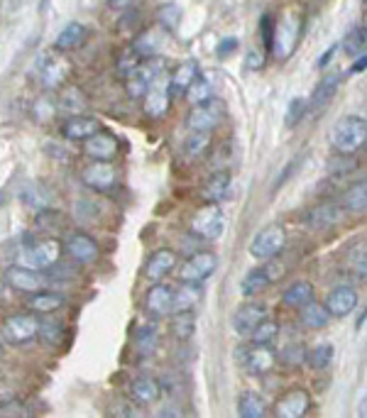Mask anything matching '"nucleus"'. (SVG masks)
Wrapping results in <instances>:
<instances>
[{
	"instance_id": "1",
	"label": "nucleus",
	"mask_w": 367,
	"mask_h": 418,
	"mask_svg": "<svg viewBox=\"0 0 367 418\" xmlns=\"http://www.w3.org/2000/svg\"><path fill=\"white\" fill-rule=\"evenodd\" d=\"M331 145L343 155H352L365 145L367 137V120L362 115H347V118L338 120L331 127Z\"/></svg>"
},
{
	"instance_id": "2",
	"label": "nucleus",
	"mask_w": 367,
	"mask_h": 418,
	"mask_svg": "<svg viewBox=\"0 0 367 418\" xmlns=\"http://www.w3.org/2000/svg\"><path fill=\"white\" fill-rule=\"evenodd\" d=\"M287 245V230L279 223H269L262 230L255 233V238L250 240V257L257 259V262H269L274 259Z\"/></svg>"
},
{
	"instance_id": "3",
	"label": "nucleus",
	"mask_w": 367,
	"mask_h": 418,
	"mask_svg": "<svg viewBox=\"0 0 367 418\" xmlns=\"http://www.w3.org/2000/svg\"><path fill=\"white\" fill-rule=\"evenodd\" d=\"M223 115H225L223 100L211 95V98L201 100V103H196L191 108L189 118H186V127L191 132H214L220 125V120H223Z\"/></svg>"
},
{
	"instance_id": "4",
	"label": "nucleus",
	"mask_w": 367,
	"mask_h": 418,
	"mask_svg": "<svg viewBox=\"0 0 367 418\" xmlns=\"http://www.w3.org/2000/svg\"><path fill=\"white\" fill-rule=\"evenodd\" d=\"M61 257V245L59 240L54 238H42L30 242L25 249H22V264L25 267H32L37 272H47L52 269Z\"/></svg>"
},
{
	"instance_id": "5",
	"label": "nucleus",
	"mask_w": 367,
	"mask_h": 418,
	"mask_svg": "<svg viewBox=\"0 0 367 418\" xmlns=\"http://www.w3.org/2000/svg\"><path fill=\"white\" fill-rule=\"evenodd\" d=\"M238 362L240 367L245 369L248 374L253 377H264L269 374L274 367H277V355L269 345H248V348H240L238 350Z\"/></svg>"
},
{
	"instance_id": "6",
	"label": "nucleus",
	"mask_w": 367,
	"mask_h": 418,
	"mask_svg": "<svg viewBox=\"0 0 367 418\" xmlns=\"http://www.w3.org/2000/svg\"><path fill=\"white\" fill-rule=\"evenodd\" d=\"M162 74H164V59L147 56L142 64H137L128 76H125V91H128L130 98H142L144 91L152 86V81Z\"/></svg>"
},
{
	"instance_id": "7",
	"label": "nucleus",
	"mask_w": 367,
	"mask_h": 418,
	"mask_svg": "<svg viewBox=\"0 0 367 418\" xmlns=\"http://www.w3.org/2000/svg\"><path fill=\"white\" fill-rule=\"evenodd\" d=\"M299 32H301V20L294 13H287L279 22H274V37H272V54L279 59H287L294 54L299 45Z\"/></svg>"
},
{
	"instance_id": "8",
	"label": "nucleus",
	"mask_w": 367,
	"mask_h": 418,
	"mask_svg": "<svg viewBox=\"0 0 367 418\" xmlns=\"http://www.w3.org/2000/svg\"><path fill=\"white\" fill-rule=\"evenodd\" d=\"M225 230V215L218 203H209L194 215L191 220V233L204 240H218Z\"/></svg>"
},
{
	"instance_id": "9",
	"label": "nucleus",
	"mask_w": 367,
	"mask_h": 418,
	"mask_svg": "<svg viewBox=\"0 0 367 418\" xmlns=\"http://www.w3.org/2000/svg\"><path fill=\"white\" fill-rule=\"evenodd\" d=\"M66 257L76 262L79 267H91L100 259V247L91 235L86 233H69L64 240Z\"/></svg>"
},
{
	"instance_id": "10",
	"label": "nucleus",
	"mask_w": 367,
	"mask_h": 418,
	"mask_svg": "<svg viewBox=\"0 0 367 418\" xmlns=\"http://www.w3.org/2000/svg\"><path fill=\"white\" fill-rule=\"evenodd\" d=\"M40 330V320L32 314H13L3 323V338L10 345H27L37 338Z\"/></svg>"
},
{
	"instance_id": "11",
	"label": "nucleus",
	"mask_w": 367,
	"mask_h": 418,
	"mask_svg": "<svg viewBox=\"0 0 367 418\" xmlns=\"http://www.w3.org/2000/svg\"><path fill=\"white\" fill-rule=\"evenodd\" d=\"M218 269V257L214 252H196L179 267V281L201 284Z\"/></svg>"
},
{
	"instance_id": "12",
	"label": "nucleus",
	"mask_w": 367,
	"mask_h": 418,
	"mask_svg": "<svg viewBox=\"0 0 367 418\" xmlns=\"http://www.w3.org/2000/svg\"><path fill=\"white\" fill-rule=\"evenodd\" d=\"M169 103H172V93H169V81L162 76H157V79L152 81V86H149L147 91H144L142 95V110L147 118L152 120H159L167 115L169 110Z\"/></svg>"
},
{
	"instance_id": "13",
	"label": "nucleus",
	"mask_w": 367,
	"mask_h": 418,
	"mask_svg": "<svg viewBox=\"0 0 367 418\" xmlns=\"http://www.w3.org/2000/svg\"><path fill=\"white\" fill-rule=\"evenodd\" d=\"M10 289L17 294H35V291L45 289V277L37 269L25 267V264H13L6 269V279H3Z\"/></svg>"
},
{
	"instance_id": "14",
	"label": "nucleus",
	"mask_w": 367,
	"mask_h": 418,
	"mask_svg": "<svg viewBox=\"0 0 367 418\" xmlns=\"http://www.w3.org/2000/svg\"><path fill=\"white\" fill-rule=\"evenodd\" d=\"M120 152V142L115 134L105 132L103 127L84 139V155L93 162H113Z\"/></svg>"
},
{
	"instance_id": "15",
	"label": "nucleus",
	"mask_w": 367,
	"mask_h": 418,
	"mask_svg": "<svg viewBox=\"0 0 367 418\" xmlns=\"http://www.w3.org/2000/svg\"><path fill=\"white\" fill-rule=\"evenodd\" d=\"M279 274H282V269H279L277 264H262V267L257 269H250L243 277V281H240V291H243V296H248V299L255 294H262L267 286H272L274 281H277Z\"/></svg>"
},
{
	"instance_id": "16",
	"label": "nucleus",
	"mask_w": 367,
	"mask_h": 418,
	"mask_svg": "<svg viewBox=\"0 0 367 418\" xmlns=\"http://www.w3.org/2000/svg\"><path fill=\"white\" fill-rule=\"evenodd\" d=\"M308 408H311V396H308V392H304V389H292V392H287L277 401L274 413H277V418H301L306 416Z\"/></svg>"
},
{
	"instance_id": "17",
	"label": "nucleus",
	"mask_w": 367,
	"mask_h": 418,
	"mask_svg": "<svg viewBox=\"0 0 367 418\" xmlns=\"http://www.w3.org/2000/svg\"><path fill=\"white\" fill-rule=\"evenodd\" d=\"M172 296L174 289L164 281H154V286L144 296V311L154 318H164V316H172Z\"/></svg>"
},
{
	"instance_id": "18",
	"label": "nucleus",
	"mask_w": 367,
	"mask_h": 418,
	"mask_svg": "<svg viewBox=\"0 0 367 418\" xmlns=\"http://www.w3.org/2000/svg\"><path fill=\"white\" fill-rule=\"evenodd\" d=\"M326 311L331 314V318H345L347 314H352L357 306V291L352 286H336L326 299Z\"/></svg>"
},
{
	"instance_id": "19",
	"label": "nucleus",
	"mask_w": 367,
	"mask_h": 418,
	"mask_svg": "<svg viewBox=\"0 0 367 418\" xmlns=\"http://www.w3.org/2000/svg\"><path fill=\"white\" fill-rule=\"evenodd\" d=\"M66 64L61 59L52 54H42L37 59V79L45 88H57V86L64 84V76H66Z\"/></svg>"
},
{
	"instance_id": "20",
	"label": "nucleus",
	"mask_w": 367,
	"mask_h": 418,
	"mask_svg": "<svg viewBox=\"0 0 367 418\" xmlns=\"http://www.w3.org/2000/svg\"><path fill=\"white\" fill-rule=\"evenodd\" d=\"M81 181H84L89 189L100 191V194H103V191L113 189L115 181H118V176H115V169L110 167V162H93L89 169H84Z\"/></svg>"
},
{
	"instance_id": "21",
	"label": "nucleus",
	"mask_w": 367,
	"mask_h": 418,
	"mask_svg": "<svg viewBox=\"0 0 367 418\" xmlns=\"http://www.w3.org/2000/svg\"><path fill=\"white\" fill-rule=\"evenodd\" d=\"M174 267H177V252L169 247H162L149 254L147 264H144V279H149L152 284L162 281L169 272H174Z\"/></svg>"
},
{
	"instance_id": "22",
	"label": "nucleus",
	"mask_w": 367,
	"mask_h": 418,
	"mask_svg": "<svg viewBox=\"0 0 367 418\" xmlns=\"http://www.w3.org/2000/svg\"><path fill=\"white\" fill-rule=\"evenodd\" d=\"M159 394H162V387H159L157 379L149 377V374L135 377L128 387V396L133 398L137 406H149V403H154L159 398Z\"/></svg>"
},
{
	"instance_id": "23",
	"label": "nucleus",
	"mask_w": 367,
	"mask_h": 418,
	"mask_svg": "<svg viewBox=\"0 0 367 418\" xmlns=\"http://www.w3.org/2000/svg\"><path fill=\"white\" fill-rule=\"evenodd\" d=\"M100 130V120L93 115H71L64 125H61V134L71 142H84L86 137H91L93 132Z\"/></svg>"
},
{
	"instance_id": "24",
	"label": "nucleus",
	"mask_w": 367,
	"mask_h": 418,
	"mask_svg": "<svg viewBox=\"0 0 367 418\" xmlns=\"http://www.w3.org/2000/svg\"><path fill=\"white\" fill-rule=\"evenodd\" d=\"M340 81H343L340 74L323 76V79L318 81L316 91H313L311 100H306V110H311V113H318V110L326 108V105L333 100V95L338 93V88H340Z\"/></svg>"
},
{
	"instance_id": "25",
	"label": "nucleus",
	"mask_w": 367,
	"mask_h": 418,
	"mask_svg": "<svg viewBox=\"0 0 367 418\" xmlns=\"http://www.w3.org/2000/svg\"><path fill=\"white\" fill-rule=\"evenodd\" d=\"M264 318H267V311L262 304H243L233 314V328L240 335H250V330L257 323H262Z\"/></svg>"
},
{
	"instance_id": "26",
	"label": "nucleus",
	"mask_w": 367,
	"mask_h": 418,
	"mask_svg": "<svg viewBox=\"0 0 367 418\" xmlns=\"http://www.w3.org/2000/svg\"><path fill=\"white\" fill-rule=\"evenodd\" d=\"M201 286L191 284V281H181L177 291L172 296V314H191L196 306L201 304Z\"/></svg>"
},
{
	"instance_id": "27",
	"label": "nucleus",
	"mask_w": 367,
	"mask_h": 418,
	"mask_svg": "<svg viewBox=\"0 0 367 418\" xmlns=\"http://www.w3.org/2000/svg\"><path fill=\"white\" fill-rule=\"evenodd\" d=\"M340 213H343V208L338 203H321V206H316L313 210H308L306 223H308V228H311V230L323 233V230H331L333 225L340 220Z\"/></svg>"
},
{
	"instance_id": "28",
	"label": "nucleus",
	"mask_w": 367,
	"mask_h": 418,
	"mask_svg": "<svg viewBox=\"0 0 367 418\" xmlns=\"http://www.w3.org/2000/svg\"><path fill=\"white\" fill-rule=\"evenodd\" d=\"M66 304V299L61 294H57V291H35V294H27L25 299V306L27 311H32V314H54V311H59L61 306Z\"/></svg>"
},
{
	"instance_id": "29",
	"label": "nucleus",
	"mask_w": 367,
	"mask_h": 418,
	"mask_svg": "<svg viewBox=\"0 0 367 418\" xmlns=\"http://www.w3.org/2000/svg\"><path fill=\"white\" fill-rule=\"evenodd\" d=\"M196 76H199V64H196L194 59L189 61H184L181 66H177V71L172 74V79L169 81V93L172 95H184L186 91H189V86L196 81Z\"/></svg>"
},
{
	"instance_id": "30",
	"label": "nucleus",
	"mask_w": 367,
	"mask_h": 418,
	"mask_svg": "<svg viewBox=\"0 0 367 418\" xmlns=\"http://www.w3.org/2000/svg\"><path fill=\"white\" fill-rule=\"evenodd\" d=\"M313 296H316V289H313L311 281H306V279H299V281H294L292 286H287L282 294V301L284 306H289V309H301V306L311 304Z\"/></svg>"
},
{
	"instance_id": "31",
	"label": "nucleus",
	"mask_w": 367,
	"mask_h": 418,
	"mask_svg": "<svg viewBox=\"0 0 367 418\" xmlns=\"http://www.w3.org/2000/svg\"><path fill=\"white\" fill-rule=\"evenodd\" d=\"M230 191V174L228 171H216L214 176L206 179V184L201 186V199L206 203H218L228 196Z\"/></svg>"
},
{
	"instance_id": "32",
	"label": "nucleus",
	"mask_w": 367,
	"mask_h": 418,
	"mask_svg": "<svg viewBox=\"0 0 367 418\" xmlns=\"http://www.w3.org/2000/svg\"><path fill=\"white\" fill-rule=\"evenodd\" d=\"M299 320H301L304 328L318 330V328H326V325L331 323V314H328L323 304L311 301V304H306V306L299 309Z\"/></svg>"
},
{
	"instance_id": "33",
	"label": "nucleus",
	"mask_w": 367,
	"mask_h": 418,
	"mask_svg": "<svg viewBox=\"0 0 367 418\" xmlns=\"http://www.w3.org/2000/svg\"><path fill=\"white\" fill-rule=\"evenodd\" d=\"M365 206H367V184L365 179H360L343 194L340 208L350 210V213H365Z\"/></svg>"
},
{
	"instance_id": "34",
	"label": "nucleus",
	"mask_w": 367,
	"mask_h": 418,
	"mask_svg": "<svg viewBox=\"0 0 367 418\" xmlns=\"http://www.w3.org/2000/svg\"><path fill=\"white\" fill-rule=\"evenodd\" d=\"M267 413V403L257 392H243L238 398V416L240 418H262Z\"/></svg>"
},
{
	"instance_id": "35",
	"label": "nucleus",
	"mask_w": 367,
	"mask_h": 418,
	"mask_svg": "<svg viewBox=\"0 0 367 418\" xmlns=\"http://www.w3.org/2000/svg\"><path fill=\"white\" fill-rule=\"evenodd\" d=\"M84 37H86L84 25H79V22H69V25L57 35L54 47L61 52H71V49H76V47L84 45Z\"/></svg>"
},
{
	"instance_id": "36",
	"label": "nucleus",
	"mask_w": 367,
	"mask_h": 418,
	"mask_svg": "<svg viewBox=\"0 0 367 418\" xmlns=\"http://www.w3.org/2000/svg\"><path fill=\"white\" fill-rule=\"evenodd\" d=\"M159 343V333H157V325L147 323L135 333V348L140 350V355H152L154 348Z\"/></svg>"
},
{
	"instance_id": "37",
	"label": "nucleus",
	"mask_w": 367,
	"mask_h": 418,
	"mask_svg": "<svg viewBox=\"0 0 367 418\" xmlns=\"http://www.w3.org/2000/svg\"><path fill=\"white\" fill-rule=\"evenodd\" d=\"M172 325H169V333L179 340H189L196 333V318L191 314H172Z\"/></svg>"
},
{
	"instance_id": "38",
	"label": "nucleus",
	"mask_w": 367,
	"mask_h": 418,
	"mask_svg": "<svg viewBox=\"0 0 367 418\" xmlns=\"http://www.w3.org/2000/svg\"><path fill=\"white\" fill-rule=\"evenodd\" d=\"M277 335H279V325H277V320H272V318H264L262 323H257L253 330H250V340L257 345H272Z\"/></svg>"
},
{
	"instance_id": "39",
	"label": "nucleus",
	"mask_w": 367,
	"mask_h": 418,
	"mask_svg": "<svg viewBox=\"0 0 367 418\" xmlns=\"http://www.w3.org/2000/svg\"><path fill=\"white\" fill-rule=\"evenodd\" d=\"M365 25H357L352 27L350 32H347V37L343 40V52H345L347 56H360L365 54Z\"/></svg>"
},
{
	"instance_id": "40",
	"label": "nucleus",
	"mask_w": 367,
	"mask_h": 418,
	"mask_svg": "<svg viewBox=\"0 0 367 418\" xmlns=\"http://www.w3.org/2000/svg\"><path fill=\"white\" fill-rule=\"evenodd\" d=\"M306 362H308V367L311 369H326L328 364L333 362V348L328 343H323V345H316V348H311V350H306Z\"/></svg>"
},
{
	"instance_id": "41",
	"label": "nucleus",
	"mask_w": 367,
	"mask_h": 418,
	"mask_svg": "<svg viewBox=\"0 0 367 418\" xmlns=\"http://www.w3.org/2000/svg\"><path fill=\"white\" fill-rule=\"evenodd\" d=\"M211 147V134L209 132H191V137L186 139V157L199 160L209 152Z\"/></svg>"
},
{
	"instance_id": "42",
	"label": "nucleus",
	"mask_w": 367,
	"mask_h": 418,
	"mask_svg": "<svg viewBox=\"0 0 367 418\" xmlns=\"http://www.w3.org/2000/svg\"><path fill=\"white\" fill-rule=\"evenodd\" d=\"M159 42H162V40H157V32L149 30V32H144V35H140L137 40H135L133 49L140 54V59H147V56H154V54H157Z\"/></svg>"
},
{
	"instance_id": "43",
	"label": "nucleus",
	"mask_w": 367,
	"mask_h": 418,
	"mask_svg": "<svg viewBox=\"0 0 367 418\" xmlns=\"http://www.w3.org/2000/svg\"><path fill=\"white\" fill-rule=\"evenodd\" d=\"M277 362H284L289 367H299L301 362H306V348L301 343H294V345H287V348L279 353Z\"/></svg>"
},
{
	"instance_id": "44",
	"label": "nucleus",
	"mask_w": 367,
	"mask_h": 418,
	"mask_svg": "<svg viewBox=\"0 0 367 418\" xmlns=\"http://www.w3.org/2000/svg\"><path fill=\"white\" fill-rule=\"evenodd\" d=\"M37 335H42V340H47L50 345H59L61 338H64V325L54 323V320H40Z\"/></svg>"
},
{
	"instance_id": "45",
	"label": "nucleus",
	"mask_w": 367,
	"mask_h": 418,
	"mask_svg": "<svg viewBox=\"0 0 367 418\" xmlns=\"http://www.w3.org/2000/svg\"><path fill=\"white\" fill-rule=\"evenodd\" d=\"M184 95H186V98H189L194 105L201 103V100L211 98V84L206 79H201V74H199V76H196V81L189 86V91H186Z\"/></svg>"
},
{
	"instance_id": "46",
	"label": "nucleus",
	"mask_w": 367,
	"mask_h": 418,
	"mask_svg": "<svg viewBox=\"0 0 367 418\" xmlns=\"http://www.w3.org/2000/svg\"><path fill=\"white\" fill-rule=\"evenodd\" d=\"M179 20H181V10H179L174 3H169V6H164L162 10H159V25H162V30H177Z\"/></svg>"
},
{
	"instance_id": "47",
	"label": "nucleus",
	"mask_w": 367,
	"mask_h": 418,
	"mask_svg": "<svg viewBox=\"0 0 367 418\" xmlns=\"http://www.w3.org/2000/svg\"><path fill=\"white\" fill-rule=\"evenodd\" d=\"M304 113H306V98H294L292 103H289L287 108V127H294V125H299V120L304 118Z\"/></svg>"
},
{
	"instance_id": "48",
	"label": "nucleus",
	"mask_w": 367,
	"mask_h": 418,
	"mask_svg": "<svg viewBox=\"0 0 367 418\" xmlns=\"http://www.w3.org/2000/svg\"><path fill=\"white\" fill-rule=\"evenodd\" d=\"M137 64H140V54L133 49V47H130V49H125L123 54L118 56V74L128 76Z\"/></svg>"
},
{
	"instance_id": "49",
	"label": "nucleus",
	"mask_w": 367,
	"mask_h": 418,
	"mask_svg": "<svg viewBox=\"0 0 367 418\" xmlns=\"http://www.w3.org/2000/svg\"><path fill=\"white\" fill-rule=\"evenodd\" d=\"M25 416H30V411H27V406L17 403V398L0 406V418H25Z\"/></svg>"
},
{
	"instance_id": "50",
	"label": "nucleus",
	"mask_w": 367,
	"mask_h": 418,
	"mask_svg": "<svg viewBox=\"0 0 367 418\" xmlns=\"http://www.w3.org/2000/svg\"><path fill=\"white\" fill-rule=\"evenodd\" d=\"M260 35H262V42L264 47H267V52H272V37H274L272 15H262V20H260Z\"/></svg>"
},
{
	"instance_id": "51",
	"label": "nucleus",
	"mask_w": 367,
	"mask_h": 418,
	"mask_svg": "<svg viewBox=\"0 0 367 418\" xmlns=\"http://www.w3.org/2000/svg\"><path fill=\"white\" fill-rule=\"evenodd\" d=\"M328 169H331V174H336V171H338V176H343L345 171L355 169V162H347V164H340V160H333Z\"/></svg>"
},
{
	"instance_id": "52",
	"label": "nucleus",
	"mask_w": 367,
	"mask_h": 418,
	"mask_svg": "<svg viewBox=\"0 0 367 418\" xmlns=\"http://www.w3.org/2000/svg\"><path fill=\"white\" fill-rule=\"evenodd\" d=\"M13 398H17L15 392H13V389L8 387V384L0 382V406H3V403H8V401H13Z\"/></svg>"
},
{
	"instance_id": "53",
	"label": "nucleus",
	"mask_w": 367,
	"mask_h": 418,
	"mask_svg": "<svg viewBox=\"0 0 367 418\" xmlns=\"http://www.w3.org/2000/svg\"><path fill=\"white\" fill-rule=\"evenodd\" d=\"M110 416H125V418H130V416H135V411H133V406H128V403H118V406H113Z\"/></svg>"
},
{
	"instance_id": "54",
	"label": "nucleus",
	"mask_w": 367,
	"mask_h": 418,
	"mask_svg": "<svg viewBox=\"0 0 367 418\" xmlns=\"http://www.w3.org/2000/svg\"><path fill=\"white\" fill-rule=\"evenodd\" d=\"M235 47H238V40H233V37H228V40H225L223 45L218 47V54H220V56H228L230 52H235Z\"/></svg>"
},
{
	"instance_id": "55",
	"label": "nucleus",
	"mask_w": 367,
	"mask_h": 418,
	"mask_svg": "<svg viewBox=\"0 0 367 418\" xmlns=\"http://www.w3.org/2000/svg\"><path fill=\"white\" fill-rule=\"evenodd\" d=\"M108 3H110V8H115V10H128L135 0H108Z\"/></svg>"
},
{
	"instance_id": "56",
	"label": "nucleus",
	"mask_w": 367,
	"mask_h": 418,
	"mask_svg": "<svg viewBox=\"0 0 367 418\" xmlns=\"http://www.w3.org/2000/svg\"><path fill=\"white\" fill-rule=\"evenodd\" d=\"M352 74H357V71H365V54H360V56H357V61H355V64H352Z\"/></svg>"
},
{
	"instance_id": "57",
	"label": "nucleus",
	"mask_w": 367,
	"mask_h": 418,
	"mask_svg": "<svg viewBox=\"0 0 367 418\" xmlns=\"http://www.w3.org/2000/svg\"><path fill=\"white\" fill-rule=\"evenodd\" d=\"M3 289H6V281H3V277H0V294H3Z\"/></svg>"
},
{
	"instance_id": "58",
	"label": "nucleus",
	"mask_w": 367,
	"mask_h": 418,
	"mask_svg": "<svg viewBox=\"0 0 367 418\" xmlns=\"http://www.w3.org/2000/svg\"><path fill=\"white\" fill-rule=\"evenodd\" d=\"M0 359H3V345H0Z\"/></svg>"
}]
</instances>
